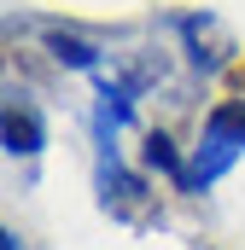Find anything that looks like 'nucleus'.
Returning <instances> with one entry per match:
<instances>
[{
  "instance_id": "f257e3e1",
  "label": "nucleus",
  "mask_w": 245,
  "mask_h": 250,
  "mask_svg": "<svg viewBox=\"0 0 245 250\" xmlns=\"http://www.w3.org/2000/svg\"><path fill=\"white\" fill-rule=\"evenodd\" d=\"M240 157H245V99H222V105L204 117V134H198V146H193V163H187V187L181 192L216 187Z\"/></svg>"
},
{
  "instance_id": "f03ea898",
  "label": "nucleus",
  "mask_w": 245,
  "mask_h": 250,
  "mask_svg": "<svg viewBox=\"0 0 245 250\" xmlns=\"http://www.w3.org/2000/svg\"><path fill=\"white\" fill-rule=\"evenodd\" d=\"M94 187H99V209H105L111 221H128V227H152V221H158L152 187H146L140 175H128V169L117 163V146H99Z\"/></svg>"
},
{
  "instance_id": "7ed1b4c3",
  "label": "nucleus",
  "mask_w": 245,
  "mask_h": 250,
  "mask_svg": "<svg viewBox=\"0 0 245 250\" xmlns=\"http://www.w3.org/2000/svg\"><path fill=\"white\" fill-rule=\"evenodd\" d=\"M0 146H6L12 157H35V151L47 146V123H41V111H35L24 93H12L6 111H0Z\"/></svg>"
},
{
  "instance_id": "20e7f679",
  "label": "nucleus",
  "mask_w": 245,
  "mask_h": 250,
  "mask_svg": "<svg viewBox=\"0 0 245 250\" xmlns=\"http://www.w3.org/2000/svg\"><path fill=\"white\" fill-rule=\"evenodd\" d=\"M140 163H146V169H158V175H164L175 192L187 187V163H181V151H175V140H170L164 128H152V134H146V146H140Z\"/></svg>"
},
{
  "instance_id": "39448f33",
  "label": "nucleus",
  "mask_w": 245,
  "mask_h": 250,
  "mask_svg": "<svg viewBox=\"0 0 245 250\" xmlns=\"http://www.w3.org/2000/svg\"><path fill=\"white\" fill-rule=\"evenodd\" d=\"M47 53L70 70H99V47L94 41H82V35H70V29H47Z\"/></svg>"
},
{
  "instance_id": "423d86ee",
  "label": "nucleus",
  "mask_w": 245,
  "mask_h": 250,
  "mask_svg": "<svg viewBox=\"0 0 245 250\" xmlns=\"http://www.w3.org/2000/svg\"><path fill=\"white\" fill-rule=\"evenodd\" d=\"M0 250H24V239H18V233L6 227V233H0Z\"/></svg>"
}]
</instances>
